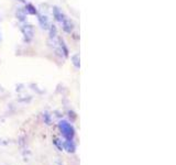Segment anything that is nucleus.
Returning <instances> with one entry per match:
<instances>
[{
	"label": "nucleus",
	"mask_w": 176,
	"mask_h": 165,
	"mask_svg": "<svg viewBox=\"0 0 176 165\" xmlns=\"http://www.w3.org/2000/svg\"><path fill=\"white\" fill-rule=\"evenodd\" d=\"M72 62H73V64L76 66V67H79V65H81V58H79V54H75L72 56Z\"/></svg>",
	"instance_id": "nucleus-5"
},
{
	"label": "nucleus",
	"mask_w": 176,
	"mask_h": 165,
	"mask_svg": "<svg viewBox=\"0 0 176 165\" xmlns=\"http://www.w3.org/2000/svg\"><path fill=\"white\" fill-rule=\"evenodd\" d=\"M22 32L27 41H30L34 35V31H33V27L31 25H24L22 27Z\"/></svg>",
	"instance_id": "nucleus-1"
},
{
	"label": "nucleus",
	"mask_w": 176,
	"mask_h": 165,
	"mask_svg": "<svg viewBox=\"0 0 176 165\" xmlns=\"http://www.w3.org/2000/svg\"><path fill=\"white\" fill-rule=\"evenodd\" d=\"M17 17L19 18V20L23 21L25 19V12L22 10V9H19V10L17 11Z\"/></svg>",
	"instance_id": "nucleus-6"
},
{
	"label": "nucleus",
	"mask_w": 176,
	"mask_h": 165,
	"mask_svg": "<svg viewBox=\"0 0 176 165\" xmlns=\"http://www.w3.org/2000/svg\"><path fill=\"white\" fill-rule=\"evenodd\" d=\"M62 25H63V29L64 31H66L67 33H70L72 32V30H73V23L70 22L69 20H68L67 18H64L63 21H62Z\"/></svg>",
	"instance_id": "nucleus-2"
},
{
	"label": "nucleus",
	"mask_w": 176,
	"mask_h": 165,
	"mask_svg": "<svg viewBox=\"0 0 176 165\" xmlns=\"http://www.w3.org/2000/svg\"><path fill=\"white\" fill-rule=\"evenodd\" d=\"M39 22H40L41 27L43 29H45V30H48V27H50V22H48V18L45 15H39Z\"/></svg>",
	"instance_id": "nucleus-3"
},
{
	"label": "nucleus",
	"mask_w": 176,
	"mask_h": 165,
	"mask_svg": "<svg viewBox=\"0 0 176 165\" xmlns=\"http://www.w3.org/2000/svg\"><path fill=\"white\" fill-rule=\"evenodd\" d=\"M27 11H28V12H30V13H32V15H35V13H36V10H34V8H33L31 5L27 6Z\"/></svg>",
	"instance_id": "nucleus-7"
},
{
	"label": "nucleus",
	"mask_w": 176,
	"mask_h": 165,
	"mask_svg": "<svg viewBox=\"0 0 176 165\" xmlns=\"http://www.w3.org/2000/svg\"><path fill=\"white\" fill-rule=\"evenodd\" d=\"M54 15H55L56 20L60 21V22H62V21H63V19L65 18V15H64L63 13L61 12V11L58 10L57 8H55V9H54Z\"/></svg>",
	"instance_id": "nucleus-4"
},
{
	"label": "nucleus",
	"mask_w": 176,
	"mask_h": 165,
	"mask_svg": "<svg viewBox=\"0 0 176 165\" xmlns=\"http://www.w3.org/2000/svg\"><path fill=\"white\" fill-rule=\"evenodd\" d=\"M20 1H22V2H24V0H20Z\"/></svg>",
	"instance_id": "nucleus-8"
}]
</instances>
